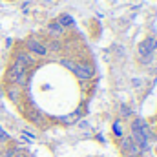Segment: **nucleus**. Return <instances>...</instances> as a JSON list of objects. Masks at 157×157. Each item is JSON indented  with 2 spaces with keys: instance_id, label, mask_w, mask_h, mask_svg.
<instances>
[{
  "instance_id": "obj_1",
  "label": "nucleus",
  "mask_w": 157,
  "mask_h": 157,
  "mask_svg": "<svg viewBox=\"0 0 157 157\" xmlns=\"http://www.w3.org/2000/svg\"><path fill=\"white\" fill-rule=\"evenodd\" d=\"M154 49H155V39L154 37H148L143 42H139V46H137V57L141 59V62H150L152 55H154Z\"/></svg>"
},
{
  "instance_id": "obj_2",
  "label": "nucleus",
  "mask_w": 157,
  "mask_h": 157,
  "mask_svg": "<svg viewBox=\"0 0 157 157\" xmlns=\"http://www.w3.org/2000/svg\"><path fill=\"white\" fill-rule=\"evenodd\" d=\"M75 77L78 80H91L95 75V70L90 62H77V68H75Z\"/></svg>"
},
{
  "instance_id": "obj_3",
  "label": "nucleus",
  "mask_w": 157,
  "mask_h": 157,
  "mask_svg": "<svg viewBox=\"0 0 157 157\" xmlns=\"http://www.w3.org/2000/svg\"><path fill=\"white\" fill-rule=\"evenodd\" d=\"M26 49H28L31 55H37V57H46V55H48L46 46H44L42 42H39V40H35V39L26 40Z\"/></svg>"
},
{
  "instance_id": "obj_4",
  "label": "nucleus",
  "mask_w": 157,
  "mask_h": 157,
  "mask_svg": "<svg viewBox=\"0 0 157 157\" xmlns=\"http://www.w3.org/2000/svg\"><path fill=\"white\" fill-rule=\"evenodd\" d=\"M48 35H49L51 39L59 40L62 35H64V28H62L57 20H53V22H49V24H48Z\"/></svg>"
},
{
  "instance_id": "obj_5",
  "label": "nucleus",
  "mask_w": 157,
  "mask_h": 157,
  "mask_svg": "<svg viewBox=\"0 0 157 157\" xmlns=\"http://www.w3.org/2000/svg\"><path fill=\"white\" fill-rule=\"evenodd\" d=\"M15 62L22 64L24 68H29V66H33L35 59H33L29 53H26V51H20V53H17V59H15Z\"/></svg>"
},
{
  "instance_id": "obj_6",
  "label": "nucleus",
  "mask_w": 157,
  "mask_h": 157,
  "mask_svg": "<svg viewBox=\"0 0 157 157\" xmlns=\"http://www.w3.org/2000/svg\"><path fill=\"white\" fill-rule=\"evenodd\" d=\"M57 22H59V24H60L64 29H66V28H71V26L75 24V22H73V18H71L70 15H66V13H62V15L57 18Z\"/></svg>"
},
{
  "instance_id": "obj_7",
  "label": "nucleus",
  "mask_w": 157,
  "mask_h": 157,
  "mask_svg": "<svg viewBox=\"0 0 157 157\" xmlns=\"http://www.w3.org/2000/svg\"><path fill=\"white\" fill-rule=\"evenodd\" d=\"M78 119H80V112H73V113H70V115H66V117H62V119H59L62 124H73V122H77Z\"/></svg>"
},
{
  "instance_id": "obj_8",
  "label": "nucleus",
  "mask_w": 157,
  "mask_h": 157,
  "mask_svg": "<svg viewBox=\"0 0 157 157\" xmlns=\"http://www.w3.org/2000/svg\"><path fill=\"white\" fill-rule=\"evenodd\" d=\"M132 143H133V141H132L130 137H122V139H121V150H122L124 154H128V150H130Z\"/></svg>"
},
{
  "instance_id": "obj_9",
  "label": "nucleus",
  "mask_w": 157,
  "mask_h": 157,
  "mask_svg": "<svg viewBox=\"0 0 157 157\" xmlns=\"http://www.w3.org/2000/svg\"><path fill=\"white\" fill-rule=\"evenodd\" d=\"M46 49H49V51H60V49H62V44H60V42H59V40H49V44H48V46H46Z\"/></svg>"
},
{
  "instance_id": "obj_10",
  "label": "nucleus",
  "mask_w": 157,
  "mask_h": 157,
  "mask_svg": "<svg viewBox=\"0 0 157 157\" xmlns=\"http://www.w3.org/2000/svg\"><path fill=\"white\" fill-rule=\"evenodd\" d=\"M62 66H64V68H68L70 71H75V68H77V62H75L73 59H62Z\"/></svg>"
},
{
  "instance_id": "obj_11",
  "label": "nucleus",
  "mask_w": 157,
  "mask_h": 157,
  "mask_svg": "<svg viewBox=\"0 0 157 157\" xmlns=\"http://www.w3.org/2000/svg\"><path fill=\"white\" fill-rule=\"evenodd\" d=\"M18 91H20V88H18V86H15V88H11V90L7 91V95H9V99L17 102V101H18V95H17Z\"/></svg>"
},
{
  "instance_id": "obj_12",
  "label": "nucleus",
  "mask_w": 157,
  "mask_h": 157,
  "mask_svg": "<svg viewBox=\"0 0 157 157\" xmlns=\"http://www.w3.org/2000/svg\"><path fill=\"white\" fill-rule=\"evenodd\" d=\"M17 152H18L17 148H11V146H7V148L2 152V157H15V155H17Z\"/></svg>"
},
{
  "instance_id": "obj_13",
  "label": "nucleus",
  "mask_w": 157,
  "mask_h": 157,
  "mask_svg": "<svg viewBox=\"0 0 157 157\" xmlns=\"http://www.w3.org/2000/svg\"><path fill=\"white\" fill-rule=\"evenodd\" d=\"M7 141H9V135H7V133L0 128V144H6Z\"/></svg>"
},
{
  "instance_id": "obj_14",
  "label": "nucleus",
  "mask_w": 157,
  "mask_h": 157,
  "mask_svg": "<svg viewBox=\"0 0 157 157\" xmlns=\"http://www.w3.org/2000/svg\"><path fill=\"white\" fill-rule=\"evenodd\" d=\"M121 113H122L124 117H130V113H132V112H130V108H128V106H124V104H122V106H121Z\"/></svg>"
},
{
  "instance_id": "obj_15",
  "label": "nucleus",
  "mask_w": 157,
  "mask_h": 157,
  "mask_svg": "<svg viewBox=\"0 0 157 157\" xmlns=\"http://www.w3.org/2000/svg\"><path fill=\"white\" fill-rule=\"evenodd\" d=\"M113 130H115V135H117V137H122V132H121V124H119V122L113 124Z\"/></svg>"
},
{
  "instance_id": "obj_16",
  "label": "nucleus",
  "mask_w": 157,
  "mask_h": 157,
  "mask_svg": "<svg viewBox=\"0 0 157 157\" xmlns=\"http://www.w3.org/2000/svg\"><path fill=\"white\" fill-rule=\"evenodd\" d=\"M15 157H28V155H26V154H20V152H17V155H15Z\"/></svg>"
},
{
  "instance_id": "obj_17",
  "label": "nucleus",
  "mask_w": 157,
  "mask_h": 157,
  "mask_svg": "<svg viewBox=\"0 0 157 157\" xmlns=\"http://www.w3.org/2000/svg\"><path fill=\"white\" fill-rule=\"evenodd\" d=\"M155 117H157V115H155Z\"/></svg>"
}]
</instances>
